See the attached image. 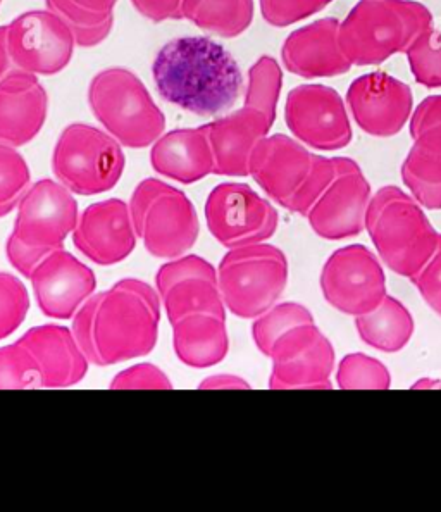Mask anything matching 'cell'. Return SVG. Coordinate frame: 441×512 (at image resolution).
Returning a JSON list of instances; mask_svg holds the SVG:
<instances>
[{
	"label": "cell",
	"mask_w": 441,
	"mask_h": 512,
	"mask_svg": "<svg viewBox=\"0 0 441 512\" xmlns=\"http://www.w3.org/2000/svg\"><path fill=\"white\" fill-rule=\"evenodd\" d=\"M156 285L171 325L192 314H212L226 319L218 269L204 257L185 254L162 264L157 271Z\"/></svg>",
	"instance_id": "cell-17"
},
{
	"label": "cell",
	"mask_w": 441,
	"mask_h": 512,
	"mask_svg": "<svg viewBox=\"0 0 441 512\" xmlns=\"http://www.w3.org/2000/svg\"><path fill=\"white\" fill-rule=\"evenodd\" d=\"M37 364L42 388L78 385L88 373V361L73 330L61 325L35 326L19 338Z\"/></svg>",
	"instance_id": "cell-25"
},
{
	"label": "cell",
	"mask_w": 441,
	"mask_h": 512,
	"mask_svg": "<svg viewBox=\"0 0 441 512\" xmlns=\"http://www.w3.org/2000/svg\"><path fill=\"white\" fill-rule=\"evenodd\" d=\"M173 345L181 363L207 369L224 361L230 352L226 319L212 314H192L173 325Z\"/></svg>",
	"instance_id": "cell-27"
},
{
	"label": "cell",
	"mask_w": 441,
	"mask_h": 512,
	"mask_svg": "<svg viewBox=\"0 0 441 512\" xmlns=\"http://www.w3.org/2000/svg\"><path fill=\"white\" fill-rule=\"evenodd\" d=\"M73 244L99 266L123 263L137 247V232L125 200L95 202L80 214Z\"/></svg>",
	"instance_id": "cell-20"
},
{
	"label": "cell",
	"mask_w": 441,
	"mask_h": 512,
	"mask_svg": "<svg viewBox=\"0 0 441 512\" xmlns=\"http://www.w3.org/2000/svg\"><path fill=\"white\" fill-rule=\"evenodd\" d=\"M205 221L219 244L237 249L273 237L280 216L273 204L247 183H221L207 197Z\"/></svg>",
	"instance_id": "cell-11"
},
{
	"label": "cell",
	"mask_w": 441,
	"mask_h": 512,
	"mask_svg": "<svg viewBox=\"0 0 441 512\" xmlns=\"http://www.w3.org/2000/svg\"><path fill=\"white\" fill-rule=\"evenodd\" d=\"M183 19L221 38H237L254 21V0H183Z\"/></svg>",
	"instance_id": "cell-30"
},
{
	"label": "cell",
	"mask_w": 441,
	"mask_h": 512,
	"mask_svg": "<svg viewBox=\"0 0 441 512\" xmlns=\"http://www.w3.org/2000/svg\"><path fill=\"white\" fill-rule=\"evenodd\" d=\"M150 164L159 175L181 185H192L214 173L211 144L200 128H181L157 138Z\"/></svg>",
	"instance_id": "cell-26"
},
{
	"label": "cell",
	"mask_w": 441,
	"mask_h": 512,
	"mask_svg": "<svg viewBox=\"0 0 441 512\" xmlns=\"http://www.w3.org/2000/svg\"><path fill=\"white\" fill-rule=\"evenodd\" d=\"M69 26L52 11H26L7 25V49L16 69L33 75L61 73L75 52Z\"/></svg>",
	"instance_id": "cell-13"
},
{
	"label": "cell",
	"mask_w": 441,
	"mask_h": 512,
	"mask_svg": "<svg viewBox=\"0 0 441 512\" xmlns=\"http://www.w3.org/2000/svg\"><path fill=\"white\" fill-rule=\"evenodd\" d=\"M405 54L419 85L441 88V32L429 28L412 42Z\"/></svg>",
	"instance_id": "cell-35"
},
{
	"label": "cell",
	"mask_w": 441,
	"mask_h": 512,
	"mask_svg": "<svg viewBox=\"0 0 441 512\" xmlns=\"http://www.w3.org/2000/svg\"><path fill=\"white\" fill-rule=\"evenodd\" d=\"M261 13L268 25L286 28L321 13L333 0H259Z\"/></svg>",
	"instance_id": "cell-38"
},
{
	"label": "cell",
	"mask_w": 441,
	"mask_h": 512,
	"mask_svg": "<svg viewBox=\"0 0 441 512\" xmlns=\"http://www.w3.org/2000/svg\"><path fill=\"white\" fill-rule=\"evenodd\" d=\"M11 64L13 63L7 49V26H0V80L7 75Z\"/></svg>",
	"instance_id": "cell-43"
},
{
	"label": "cell",
	"mask_w": 441,
	"mask_h": 512,
	"mask_svg": "<svg viewBox=\"0 0 441 512\" xmlns=\"http://www.w3.org/2000/svg\"><path fill=\"white\" fill-rule=\"evenodd\" d=\"M366 230L381 261L405 278H414L428 264L441 237L421 204L395 185L379 188L371 197Z\"/></svg>",
	"instance_id": "cell-3"
},
{
	"label": "cell",
	"mask_w": 441,
	"mask_h": 512,
	"mask_svg": "<svg viewBox=\"0 0 441 512\" xmlns=\"http://www.w3.org/2000/svg\"><path fill=\"white\" fill-rule=\"evenodd\" d=\"M273 390H321L331 388L335 349L316 323L299 325L276 340L269 352Z\"/></svg>",
	"instance_id": "cell-14"
},
{
	"label": "cell",
	"mask_w": 441,
	"mask_h": 512,
	"mask_svg": "<svg viewBox=\"0 0 441 512\" xmlns=\"http://www.w3.org/2000/svg\"><path fill=\"white\" fill-rule=\"evenodd\" d=\"M138 278H125L95 294L73 318V333L90 364L106 368L149 356L159 338L161 302Z\"/></svg>",
	"instance_id": "cell-1"
},
{
	"label": "cell",
	"mask_w": 441,
	"mask_h": 512,
	"mask_svg": "<svg viewBox=\"0 0 441 512\" xmlns=\"http://www.w3.org/2000/svg\"><path fill=\"white\" fill-rule=\"evenodd\" d=\"M112 390H171L168 375L154 364H137L114 376Z\"/></svg>",
	"instance_id": "cell-39"
},
{
	"label": "cell",
	"mask_w": 441,
	"mask_h": 512,
	"mask_svg": "<svg viewBox=\"0 0 441 512\" xmlns=\"http://www.w3.org/2000/svg\"><path fill=\"white\" fill-rule=\"evenodd\" d=\"M336 381L342 390H386L392 385V376L378 359L366 354H350L343 357L338 366Z\"/></svg>",
	"instance_id": "cell-34"
},
{
	"label": "cell",
	"mask_w": 441,
	"mask_h": 512,
	"mask_svg": "<svg viewBox=\"0 0 441 512\" xmlns=\"http://www.w3.org/2000/svg\"><path fill=\"white\" fill-rule=\"evenodd\" d=\"M324 300L336 311L361 316L378 306L386 295L383 266L366 245L335 250L321 271Z\"/></svg>",
	"instance_id": "cell-12"
},
{
	"label": "cell",
	"mask_w": 441,
	"mask_h": 512,
	"mask_svg": "<svg viewBox=\"0 0 441 512\" xmlns=\"http://www.w3.org/2000/svg\"><path fill=\"white\" fill-rule=\"evenodd\" d=\"M340 25V19L323 18L290 33L281 47L285 68L305 80L348 73L354 64L340 44Z\"/></svg>",
	"instance_id": "cell-22"
},
{
	"label": "cell",
	"mask_w": 441,
	"mask_h": 512,
	"mask_svg": "<svg viewBox=\"0 0 441 512\" xmlns=\"http://www.w3.org/2000/svg\"><path fill=\"white\" fill-rule=\"evenodd\" d=\"M307 323H314V316L307 307L297 302H285L280 306L271 307L269 311L255 319L252 337L262 356L268 357L276 340L283 337L286 331Z\"/></svg>",
	"instance_id": "cell-31"
},
{
	"label": "cell",
	"mask_w": 441,
	"mask_h": 512,
	"mask_svg": "<svg viewBox=\"0 0 441 512\" xmlns=\"http://www.w3.org/2000/svg\"><path fill=\"white\" fill-rule=\"evenodd\" d=\"M224 306L237 318L255 319L276 306L288 283L285 252L269 244L228 250L218 266Z\"/></svg>",
	"instance_id": "cell-9"
},
{
	"label": "cell",
	"mask_w": 441,
	"mask_h": 512,
	"mask_svg": "<svg viewBox=\"0 0 441 512\" xmlns=\"http://www.w3.org/2000/svg\"><path fill=\"white\" fill-rule=\"evenodd\" d=\"M255 183L290 213L307 216L335 176V157L317 156L295 138H262L250 157Z\"/></svg>",
	"instance_id": "cell-4"
},
{
	"label": "cell",
	"mask_w": 441,
	"mask_h": 512,
	"mask_svg": "<svg viewBox=\"0 0 441 512\" xmlns=\"http://www.w3.org/2000/svg\"><path fill=\"white\" fill-rule=\"evenodd\" d=\"M49 95L37 75L21 69L0 80V144L23 147L42 132Z\"/></svg>",
	"instance_id": "cell-24"
},
{
	"label": "cell",
	"mask_w": 441,
	"mask_h": 512,
	"mask_svg": "<svg viewBox=\"0 0 441 512\" xmlns=\"http://www.w3.org/2000/svg\"><path fill=\"white\" fill-rule=\"evenodd\" d=\"M355 328L364 344L393 354L409 344L416 325L409 309L400 300L386 295L374 309L355 316Z\"/></svg>",
	"instance_id": "cell-28"
},
{
	"label": "cell",
	"mask_w": 441,
	"mask_h": 512,
	"mask_svg": "<svg viewBox=\"0 0 441 512\" xmlns=\"http://www.w3.org/2000/svg\"><path fill=\"white\" fill-rule=\"evenodd\" d=\"M78 219V202L63 183L40 180L32 185L19 200L13 233L7 238L6 256L11 266L30 278L45 257L64 249Z\"/></svg>",
	"instance_id": "cell-6"
},
{
	"label": "cell",
	"mask_w": 441,
	"mask_h": 512,
	"mask_svg": "<svg viewBox=\"0 0 441 512\" xmlns=\"http://www.w3.org/2000/svg\"><path fill=\"white\" fill-rule=\"evenodd\" d=\"M276 119L255 107L245 106L204 125L214 157V175L249 176L250 157L266 138Z\"/></svg>",
	"instance_id": "cell-23"
},
{
	"label": "cell",
	"mask_w": 441,
	"mask_h": 512,
	"mask_svg": "<svg viewBox=\"0 0 441 512\" xmlns=\"http://www.w3.org/2000/svg\"><path fill=\"white\" fill-rule=\"evenodd\" d=\"M30 281L42 314L63 321L75 318L97 288L94 271L64 249L45 257L33 269Z\"/></svg>",
	"instance_id": "cell-21"
},
{
	"label": "cell",
	"mask_w": 441,
	"mask_h": 512,
	"mask_svg": "<svg viewBox=\"0 0 441 512\" xmlns=\"http://www.w3.org/2000/svg\"><path fill=\"white\" fill-rule=\"evenodd\" d=\"M347 106L362 132L395 137L409 121L414 97L409 85L383 71L355 78L348 87Z\"/></svg>",
	"instance_id": "cell-19"
},
{
	"label": "cell",
	"mask_w": 441,
	"mask_h": 512,
	"mask_svg": "<svg viewBox=\"0 0 441 512\" xmlns=\"http://www.w3.org/2000/svg\"><path fill=\"white\" fill-rule=\"evenodd\" d=\"M116 138L95 126L64 128L52 152V171L76 195H99L118 185L126 157Z\"/></svg>",
	"instance_id": "cell-10"
},
{
	"label": "cell",
	"mask_w": 441,
	"mask_h": 512,
	"mask_svg": "<svg viewBox=\"0 0 441 512\" xmlns=\"http://www.w3.org/2000/svg\"><path fill=\"white\" fill-rule=\"evenodd\" d=\"M88 104L106 132L128 149H145L166 130V116L130 69L97 73L88 87Z\"/></svg>",
	"instance_id": "cell-7"
},
{
	"label": "cell",
	"mask_w": 441,
	"mask_h": 512,
	"mask_svg": "<svg viewBox=\"0 0 441 512\" xmlns=\"http://www.w3.org/2000/svg\"><path fill=\"white\" fill-rule=\"evenodd\" d=\"M118 0H45L75 35L76 45L90 49L102 44L114 26V7Z\"/></svg>",
	"instance_id": "cell-29"
},
{
	"label": "cell",
	"mask_w": 441,
	"mask_h": 512,
	"mask_svg": "<svg viewBox=\"0 0 441 512\" xmlns=\"http://www.w3.org/2000/svg\"><path fill=\"white\" fill-rule=\"evenodd\" d=\"M410 280L416 285L424 302L441 316V237L438 249L428 264Z\"/></svg>",
	"instance_id": "cell-40"
},
{
	"label": "cell",
	"mask_w": 441,
	"mask_h": 512,
	"mask_svg": "<svg viewBox=\"0 0 441 512\" xmlns=\"http://www.w3.org/2000/svg\"><path fill=\"white\" fill-rule=\"evenodd\" d=\"M137 13L154 23L183 19V0H131Z\"/></svg>",
	"instance_id": "cell-41"
},
{
	"label": "cell",
	"mask_w": 441,
	"mask_h": 512,
	"mask_svg": "<svg viewBox=\"0 0 441 512\" xmlns=\"http://www.w3.org/2000/svg\"><path fill=\"white\" fill-rule=\"evenodd\" d=\"M30 182L32 175L25 157L16 147L0 144V218H6L18 207Z\"/></svg>",
	"instance_id": "cell-33"
},
{
	"label": "cell",
	"mask_w": 441,
	"mask_h": 512,
	"mask_svg": "<svg viewBox=\"0 0 441 512\" xmlns=\"http://www.w3.org/2000/svg\"><path fill=\"white\" fill-rule=\"evenodd\" d=\"M130 211L137 237L157 259L185 256L199 238V216L192 200L157 178L138 183Z\"/></svg>",
	"instance_id": "cell-8"
},
{
	"label": "cell",
	"mask_w": 441,
	"mask_h": 512,
	"mask_svg": "<svg viewBox=\"0 0 441 512\" xmlns=\"http://www.w3.org/2000/svg\"><path fill=\"white\" fill-rule=\"evenodd\" d=\"M0 2H2V0H0Z\"/></svg>",
	"instance_id": "cell-45"
},
{
	"label": "cell",
	"mask_w": 441,
	"mask_h": 512,
	"mask_svg": "<svg viewBox=\"0 0 441 512\" xmlns=\"http://www.w3.org/2000/svg\"><path fill=\"white\" fill-rule=\"evenodd\" d=\"M199 388L202 390H247L250 388L249 383L240 378V376L235 375H214L209 376V378H205L202 383H200Z\"/></svg>",
	"instance_id": "cell-42"
},
{
	"label": "cell",
	"mask_w": 441,
	"mask_h": 512,
	"mask_svg": "<svg viewBox=\"0 0 441 512\" xmlns=\"http://www.w3.org/2000/svg\"><path fill=\"white\" fill-rule=\"evenodd\" d=\"M285 121L293 137L312 149H345L354 137L342 95L326 85L293 88L286 97Z\"/></svg>",
	"instance_id": "cell-15"
},
{
	"label": "cell",
	"mask_w": 441,
	"mask_h": 512,
	"mask_svg": "<svg viewBox=\"0 0 441 512\" xmlns=\"http://www.w3.org/2000/svg\"><path fill=\"white\" fill-rule=\"evenodd\" d=\"M371 185L350 157H335V176L307 214L309 225L324 240H345L366 230Z\"/></svg>",
	"instance_id": "cell-16"
},
{
	"label": "cell",
	"mask_w": 441,
	"mask_h": 512,
	"mask_svg": "<svg viewBox=\"0 0 441 512\" xmlns=\"http://www.w3.org/2000/svg\"><path fill=\"white\" fill-rule=\"evenodd\" d=\"M429 28L433 14L421 2L359 0L340 25V44L355 66H378Z\"/></svg>",
	"instance_id": "cell-5"
},
{
	"label": "cell",
	"mask_w": 441,
	"mask_h": 512,
	"mask_svg": "<svg viewBox=\"0 0 441 512\" xmlns=\"http://www.w3.org/2000/svg\"><path fill=\"white\" fill-rule=\"evenodd\" d=\"M152 76L162 99L200 118L230 111L243 92L230 50L207 37L171 40L157 52Z\"/></svg>",
	"instance_id": "cell-2"
},
{
	"label": "cell",
	"mask_w": 441,
	"mask_h": 512,
	"mask_svg": "<svg viewBox=\"0 0 441 512\" xmlns=\"http://www.w3.org/2000/svg\"><path fill=\"white\" fill-rule=\"evenodd\" d=\"M283 87V71L271 56H262L249 69L245 106L255 107L276 119V107Z\"/></svg>",
	"instance_id": "cell-32"
},
{
	"label": "cell",
	"mask_w": 441,
	"mask_h": 512,
	"mask_svg": "<svg viewBox=\"0 0 441 512\" xmlns=\"http://www.w3.org/2000/svg\"><path fill=\"white\" fill-rule=\"evenodd\" d=\"M412 388H441L440 380H433V378H423L412 385Z\"/></svg>",
	"instance_id": "cell-44"
},
{
	"label": "cell",
	"mask_w": 441,
	"mask_h": 512,
	"mask_svg": "<svg viewBox=\"0 0 441 512\" xmlns=\"http://www.w3.org/2000/svg\"><path fill=\"white\" fill-rule=\"evenodd\" d=\"M42 388V380L32 354L16 344L0 347V390Z\"/></svg>",
	"instance_id": "cell-36"
},
{
	"label": "cell",
	"mask_w": 441,
	"mask_h": 512,
	"mask_svg": "<svg viewBox=\"0 0 441 512\" xmlns=\"http://www.w3.org/2000/svg\"><path fill=\"white\" fill-rule=\"evenodd\" d=\"M412 149L402 164V180L412 197L431 211L441 209V95L424 99L410 118Z\"/></svg>",
	"instance_id": "cell-18"
},
{
	"label": "cell",
	"mask_w": 441,
	"mask_h": 512,
	"mask_svg": "<svg viewBox=\"0 0 441 512\" xmlns=\"http://www.w3.org/2000/svg\"><path fill=\"white\" fill-rule=\"evenodd\" d=\"M30 311V295L19 278L0 273V340L11 337Z\"/></svg>",
	"instance_id": "cell-37"
}]
</instances>
